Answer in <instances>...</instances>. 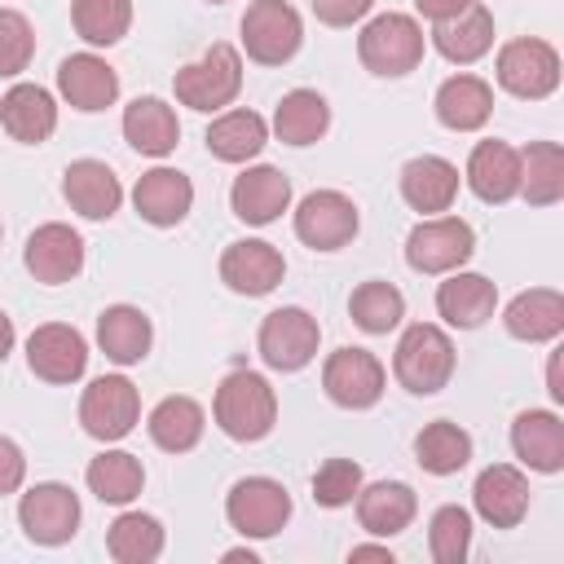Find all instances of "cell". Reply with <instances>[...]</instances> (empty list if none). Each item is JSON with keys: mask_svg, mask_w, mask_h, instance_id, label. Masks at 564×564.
Segmentation results:
<instances>
[{"mask_svg": "<svg viewBox=\"0 0 564 564\" xmlns=\"http://www.w3.org/2000/svg\"><path fill=\"white\" fill-rule=\"evenodd\" d=\"M212 419L229 441H264L278 423V392L256 370H229L212 397Z\"/></svg>", "mask_w": 564, "mask_h": 564, "instance_id": "1", "label": "cell"}, {"mask_svg": "<svg viewBox=\"0 0 564 564\" xmlns=\"http://www.w3.org/2000/svg\"><path fill=\"white\" fill-rule=\"evenodd\" d=\"M454 339L432 326V322H414L405 326V335L397 339V352H392V375L405 392L414 397H436L449 379H454Z\"/></svg>", "mask_w": 564, "mask_h": 564, "instance_id": "2", "label": "cell"}, {"mask_svg": "<svg viewBox=\"0 0 564 564\" xmlns=\"http://www.w3.org/2000/svg\"><path fill=\"white\" fill-rule=\"evenodd\" d=\"M238 88H242V57L225 40H216L198 62H189V66H181L172 75L176 101L189 106V110H198V115H216V110L234 106Z\"/></svg>", "mask_w": 564, "mask_h": 564, "instance_id": "3", "label": "cell"}, {"mask_svg": "<svg viewBox=\"0 0 564 564\" xmlns=\"http://www.w3.org/2000/svg\"><path fill=\"white\" fill-rule=\"evenodd\" d=\"M357 57L379 79H401L423 62V26L410 13H379L357 35Z\"/></svg>", "mask_w": 564, "mask_h": 564, "instance_id": "4", "label": "cell"}, {"mask_svg": "<svg viewBox=\"0 0 564 564\" xmlns=\"http://www.w3.org/2000/svg\"><path fill=\"white\" fill-rule=\"evenodd\" d=\"M494 75H498L502 93H511L520 101H542L560 88V53H555V44H546L538 35H516L498 48Z\"/></svg>", "mask_w": 564, "mask_h": 564, "instance_id": "5", "label": "cell"}, {"mask_svg": "<svg viewBox=\"0 0 564 564\" xmlns=\"http://www.w3.org/2000/svg\"><path fill=\"white\" fill-rule=\"evenodd\" d=\"M317 344H322V326L308 308L300 304H282L273 313H264L260 322V335H256V348H260V361L278 375H295L304 370L313 357H317Z\"/></svg>", "mask_w": 564, "mask_h": 564, "instance_id": "6", "label": "cell"}, {"mask_svg": "<svg viewBox=\"0 0 564 564\" xmlns=\"http://www.w3.org/2000/svg\"><path fill=\"white\" fill-rule=\"evenodd\" d=\"M476 256V229L463 216H427L405 238V264L414 273H454Z\"/></svg>", "mask_w": 564, "mask_h": 564, "instance_id": "7", "label": "cell"}, {"mask_svg": "<svg viewBox=\"0 0 564 564\" xmlns=\"http://www.w3.org/2000/svg\"><path fill=\"white\" fill-rule=\"evenodd\" d=\"M238 31H242V48L256 66H282L304 44V22L286 0H251Z\"/></svg>", "mask_w": 564, "mask_h": 564, "instance_id": "8", "label": "cell"}, {"mask_svg": "<svg viewBox=\"0 0 564 564\" xmlns=\"http://www.w3.org/2000/svg\"><path fill=\"white\" fill-rule=\"evenodd\" d=\"M137 419H141V397L128 375H97L79 397V427L101 445L123 441L137 427Z\"/></svg>", "mask_w": 564, "mask_h": 564, "instance_id": "9", "label": "cell"}, {"mask_svg": "<svg viewBox=\"0 0 564 564\" xmlns=\"http://www.w3.org/2000/svg\"><path fill=\"white\" fill-rule=\"evenodd\" d=\"M225 520L242 538H273L291 520V494L273 476H242L225 498Z\"/></svg>", "mask_w": 564, "mask_h": 564, "instance_id": "10", "label": "cell"}, {"mask_svg": "<svg viewBox=\"0 0 564 564\" xmlns=\"http://www.w3.org/2000/svg\"><path fill=\"white\" fill-rule=\"evenodd\" d=\"M79 498L70 485H57V480H44V485H31L18 502V524L22 533L35 542V546H62L79 533Z\"/></svg>", "mask_w": 564, "mask_h": 564, "instance_id": "11", "label": "cell"}, {"mask_svg": "<svg viewBox=\"0 0 564 564\" xmlns=\"http://www.w3.org/2000/svg\"><path fill=\"white\" fill-rule=\"evenodd\" d=\"M357 229H361L357 203L339 189H313L295 207V238L313 251H339L357 238Z\"/></svg>", "mask_w": 564, "mask_h": 564, "instance_id": "12", "label": "cell"}, {"mask_svg": "<svg viewBox=\"0 0 564 564\" xmlns=\"http://www.w3.org/2000/svg\"><path fill=\"white\" fill-rule=\"evenodd\" d=\"M383 383H388V370L366 348H335L322 361V388H326V397L339 410H370V405H379Z\"/></svg>", "mask_w": 564, "mask_h": 564, "instance_id": "13", "label": "cell"}, {"mask_svg": "<svg viewBox=\"0 0 564 564\" xmlns=\"http://www.w3.org/2000/svg\"><path fill=\"white\" fill-rule=\"evenodd\" d=\"M26 366L44 383H75L88 370V339L66 322H44L26 339Z\"/></svg>", "mask_w": 564, "mask_h": 564, "instance_id": "14", "label": "cell"}, {"mask_svg": "<svg viewBox=\"0 0 564 564\" xmlns=\"http://www.w3.org/2000/svg\"><path fill=\"white\" fill-rule=\"evenodd\" d=\"M286 273V260L273 242L264 238H238L220 251V282L234 291V295H269Z\"/></svg>", "mask_w": 564, "mask_h": 564, "instance_id": "15", "label": "cell"}, {"mask_svg": "<svg viewBox=\"0 0 564 564\" xmlns=\"http://www.w3.org/2000/svg\"><path fill=\"white\" fill-rule=\"evenodd\" d=\"M22 264H26V273H31L35 282L62 286V282L79 278V269H84V238H79L70 225L48 220V225H40V229L26 238Z\"/></svg>", "mask_w": 564, "mask_h": 564, "instance_id": "16", "label": "cell"}, {"mask_svg": "<svg viewBox=\"0 0 564 564\" xmlns=\"http://www.w3.org/2000/svg\"><path fill=\"white\" fill-rule=\"evenodd\" d=\"M471 507L489 529H516L529 516V476L511 463H489L471 485Z\"/></svg>", "mask_w": 564, "mask_h": 564, "instance_id": "17", "label": "cell"}, {"mask_svg": "<svg viewBox=\"0 0 564 564\" xmlns=\"http://www.w3.org/2000/svg\"><path fill=\"white\" fill-rule=\"evenodd\" d=\"M57 93L70 110L97 115L119 101V70L97 53H70L57 66Z\"/></svg>", "mask_w": 564, "mask_h": 564, "instance_id": "18", "label": "cell"}, {"mask_svg": "<svg viewBox=\"0 0 564 564\" xmlns=\"http://www.w3.org/2000/svg\"><path fill=\"white\" fill-rule=\"evenodd\" d=\"M229 207L242 225H273L291 207V176L273 163H256L229 185Z\"/></svg>", "mask_w": 564, "mask_h": 564, "instance_id": "19", "label": "cell"}, {"mask_svg": "<svg viewBox=\"0 0 564 564\" xmlns=\"http://www.w3.org/2000/svg\"><path fill=\"white\" fill-rule=\"evenodd\" d=\"M132 207H137V216H141L145 225L172 229V225H181V220L189 216V207H194V185H189V176L176 172V167H150V172H141L137 185H132Z\"/></svg>", "mask_w": 564, "mask_h": 564, "instance_id": "20", "label": "cell"}, {"mask_svg": "<svg viewBox=\"0 0 564 564\" xmlns=\"http://www.w3.org/2000/svg\"><path fill=\"white\" fill-rule=\"evenodd\" d=\"M467 189L480 198V203H511L520 194V150L489 137V141H476L471 154H467Z\"/></svg>", "mask_w": 564, "mask_h": 564, "instance_id": "21", "label": "cell"}, {"mask_svg": "<svg viewBox=\"0 0 564 564\" xmlns=\"http://www.w3.org/2000/svg\"><path fill=\"white\" fill-rule=\"evenodd\" d=\"M62 198L84 220H110L119 212V203H123V185L110 172V163H101V159H75L62 172Z\"/></svg>", "mask_w": 564, "mask_h": 564, "instance_id": "22", "label": "cell"}, {"mask_svg": "<svg viewBox=\"0 0 564 564\" xmlns=\"http://www.w3.org/2000/svg\"><path fill=\"white\" fill-rule=\"evenodd\" d=\"M357 520L370 538H397L419 516V494L405 480H375L357 489Z\"/></svg>", "mask_w": 564, "mask_h": 564, "instance_id": "23", "label": "cell"}, {"mask_svg": "<svg viewBox=\"0 0 564 564\" xmlns=\"http://www.w3.org/2000/svg\"><path fill=\"white\" fill-rule=\"evenodd\" d=\"M498 308V286L485 273H463L454 269L441 286H436V313L445 317V326L454 330H476L494 317Z\"/></svg>", "mask_w": 564, "mask_h": 564, "instance_id": "24", "label": "cell"}, {"mask_svg": "<svg viewBox=\"0 0 564 564\" xmlns=\"http://www.w3.org/2000/svg\"><path fill=\"white\" fill-rule=\"evenodd\" d=\"M511 449L529 471L555 476L564 467V423L555 410H520L511 423Z\"/></svg>", "mask_w": 564, "mask_h": 564, "instance_id": "25", "label": "cell"}, {"mask_svg": "<svg viewBox=\"0 0 564 564\" xmlns=\"http://www.w3.org/2000/svg\"><path fill=\"white\" fill-rule=\"evenodd\" d=\"M0 128L22 141V145H40L53 137L57 128V101L48 88L40 84H13L4 97H0Z\"/></svg>", "mask_w": 564, "mask_h": 564, "instance_id": "26", "label": "cell"}, {"mask_svg": "<svg viewBox=\"0 0 564 564\" xmlns=\"http://www.w3.org/2000/svg\"><path fill=\"white\" fill-rule=\"evenodd\" d=\"M401 198L423 212V216H441L454 207L458 198V167L441 154H419L401 167Z\"/></svg>", "mask_w": 564, "mask_h": 564, "instance_id": "27", "label": "cell"}, {"mask_svg": "<svg viewBox=\"0 0 564 564\" xmlns=\"http://www.w3.org/2000/svg\"><path fill=\"white\" fill-rule=\"evenodd\" d=\"M502 326L511 339L520 344H551L564 330V295L555 286H533L520 291L507 308H502Z\"/></svg>", "mask_w": 564, "mask_h": 564, "instance_id": "28", "label": "cell"}, {"mask_svg": "<svg viewBox=\"0 0 564 564\" xmlns=\"http://www.w3.org/2000/svg\"><path fill=\"white\" fill-rule=\"evenodd\" d=\"M154 344V326L137 304H110L97 317V348L106 352V361L115 366H137L150 357Z\"/></svg>", "mask_w": 564, "mask_h": 564, "instance_id": "29", "label": "cell"}, {"mask_svg": "<svg viewBox=\"0 0 564 564\" xmlns=\"http://www.w3.org/2000/svg\"><path fill=\"white\" fill-rule=\"evenodd\" d=\"M432 44H436V53L445 62L471 66V62H480L494 48V13L480 0H471L463 13H454V18L432 26Z\"/></svg>", "mask_w": 564, "mask_h": 564, "instance_id": "30", "label": "cell"}, {"mask_svg": "<svg viewBox=\"0 0 564 564\" xmlns=\"http://www.w3.org/2000/svg\"><path fill=\"white\" fill-rule=\"evenodd\" d=\"M123 141L145 159H163L181 141V119L163 97H137L123 106Z\"/></svg>", "mask_w": 564, "mask_h": 564, "instance_id": "31", "label": "cell"}, {"mask_svg": "<svg viewBox=\"0 0 564 564\" xmlns=\"http://www.w3.org/2000/svg\"><path fill=\"white\" fill-rule=\"evenodd\" d=\"M432 106H436V119L449 132H476L494 115V88L480 75H449L436 88V101Z\"/></svg>", "mask_w": 564, "mask_h": 564, "instance_id": "32", "label": "cell"}, {"mask_svg": "<svg viewBox=\"0 0 564 564\" xmlns=\"http://www.w3.org/2000/svg\"><path fill=\"white\" fill-rule=\"evenodd\" d=\"M203 427L207 414L194 397H163L145 419V432L163 454H189L203 441Z\"/></svg>", "mask_w": 564, "mask_h": 564, "instance_id": "33", "label": "cell"}, {"mask_svg": "<svg viewBox=\"0 0 564 564\" xmlns=\"http://www.w3.org/2000/svg\"><path fill=\"white\" fill-rule=\"evenodd\" d=\"M330 128V106L313 88H291L273 110V132L282 145H313Z\"/></svg>", "mask_w": 564, "mask_h": 564, "instance_id": "34", "label": "cell"}, {"mask_svg": "<svg viewBox=\"0 0 564 564\" xmlns=\"http://www.w3.org/2000/svg\"><path fill=\"white\" fill-rule=\"evenodd\" d=\"M203 141H207L212 159H220V163H247V159H256L264 150L269 123L256 110H225V115L212 119V128H207Z\"/></svg>", "mask_w": 564, "mask_h": 564, "instance_id": "35", "label": "cell"}, {"mask_svg": "<svg viewBox=\"0 0 564 564\" xmlns=\"http://www.w3.org/2000/svg\"><path fill=\"white\" fill-rule=\"evenodd\" d=\"M414 463L427 471V476H454L471 463V436L467 427L449 423V419H432L419 427L414 436Z\"/></svg>", "mask_w": 564, "mask_h": 564, "instance_id": "36", "label": "cell"}, {"mask_svg": "<svg viewBox=\"0 0 564 564\" xmlns=\"http://www.w3.org/2000/svg\"><path fill=\"white\" fill-rule=\"evenodd\" d=\"M520 194L529 207H555L564 198V150L555 141H529L520 150Z\"/></svg>", "mask_w": 564, "mask_h": 564, "instance_id": "37", "label": "cell"}, {"mask_svg": "<svg viewBox=\"0 0 564 564\" xmlns=\"http://www.w3.org/2000/svg\"><path fill=\"white\" fill-rule=\"evenodd\" d=\"M84 480H88L93 498H101V502H110V507H128V502L141 494V485H145V467H141V458L128 454V449H101V454L88 463Z\"/></svg>", "mask_w": 564, "mask_h": 564, "instance_id": "38", "label": "cell"}, {"mask_svg": "<svg viewBox=\"0 0 564 564\" xmlns=\"http://www.w3.org/2000/svg\"><path fill=\"white\" fill-rule=\"evenodd\" d=\"M106 551L119 564H154L163 555V524L145 511H123L106 529Z\"/></svg>", "mask_w": 564, "mask_h": 564, "instance_id": "39", "label": "cell"}, {"mask_svg": "<svg viewBox=\"0 0 564 564\" xmlns=\"http://www.w3.org/2000/svg\"><path fill=\"white\" fill-rule=\"evenodd\" d=\"M348 317H352V326L366 330V335H388V330H397L401 317H405V295H401L392 282L370 278V282H361V286L348 295Z\"/></svg>", "mask_w": 564, "mask_h": 564, "instance_id": "40", "label": "cell"}, {"mask_svg": "<svg viewBox=\"0 0 564 564\" xmlns=\"http://www.w3.org/2000/svg\"><path fill=\"white\" fill-rule=\"evenodd\" d=\"M70 26L84 44L110 48L132 26V0H70Z\"/></svg>", "mask_w": 564, "mask_h": 564, "instance_id": "41", "label": "cell"}, {"mask_svg": "<svg viewBox=\"0 0 564 564\" xmlns=\"http://www.w3.org/2000/svg\"><path fill=\"white\" fill-rule=\"evenodd\" d=\"M427 551L436 564H463L471 551V511L458 502H445L427 520Z\"/></svg>", "mask_w": 564, "mask_h": 564, "instance_id": "42", "label": "cell"}, {"mask_svg": "<svg viewBox=\"0 0 564 564\" xmlns=\"http://www.w3.org/2000/svg\"><path fill=\"white\" fill-rule=\"evenodd\" d=\"M35 57V31L26 13L0 9V79H18Z\"/></svg>", "mask_w": 564, "mask_h": 564, "instance_id": "43", "label": "cell"}, {"mask_svg": "<svg viewBox=\"0 0 564 564\" xmlns=\"http://www.w3.org/2000/svg\"><path fill=\"white\" fill-rule=\"evenodd\" d=\"M361 489V467L352 458H326L317 471H313V502L317 507H348Z\"/></svg>", "mask_w": 564, "mask_h": 564, "instance_id": "44", "label": "cell"}, {"mask_svg": "<svg viewBox=\"0 0 564 564\" xmlns=\"http://www.w3.org/2000/svg\"><path fill=\"white\" fill-rule=\"evenodd\" d=\"M313 4V18L326 22V26H352L370 13L375 0H308Z\"/></svg>", "mask_w": 564, "mask_h": 564, "instance_id": "45", "label": "cell"}, {"mask_svg": "<svg viewBox=\"0 0 564 564\" xmlns=\"http://www.w3.org/2000/svg\"><path fill=\"white\" fill-rule=\"evenodd\" d=\"M22 480H26V458H22V449H18V441L0 436V498H4V494H18Z\"/></svg>", "mask_w": 564, "mask_h": 564, "instance_id": "46", "label": "cell"}, {"mask_svg": "<svg viewBox=\"0 0 564 564\" xmlns=\"http://www.w3.org/2000/svg\"><path fill=\"white\" fill-rule=\"evenodd\" d=\"M471 0H414V9L423 13V18H432V22H445V18H454V13H463Z\"/></svg>", "mask_w": 564, "mask_h": 564, "instance_id": "47", "label": "cell"}, {"mask_svg": "<svg viewBox=\"0 0 564 564\" xmlns=\"http://www.w3.org/2000/svg\"><path fill=\"white\" fill-rule=\"evenodd\" d=\"M13 339H18V330H13V317L0 308V361L13 352Z\"/></svg>", "mask_w": 564, "mask_h": 564, "instance_id": "48", "label": "cell"}, {"mask_svg": "<svg viewBox=\"0 0 564 564\" xmlns=\"http://www.w3.org/2000/svg\"><path fill=\"white\" fill-rule=\"evenodd\" d=\"M348 560H352V564H357V560H383V564H392V551H388V546H352Z\"/></svg>", "mask_w": 564, "mask_h": 564, "instance_id": "49", "label": "cell"}, {"mask_svg": "<svg viewBox=\"0 0 564 564\" xmlns=\"http://www.w3.org/2000/svg\"><path fill=\"white\" fill-rule=\"evenodd\" d=\"M546 388H551L555 401H564V388H560V357H551V366H546Z\"/></svg>", "mask_w": 564, "mask_h": 564, "instance_id": "50", "label": "cell"}, {"mask_svg": "<svg viewBox=\"0 0 564 564\" xmlns=\"http://www.w3.org/2000/svg\"><path fill=\"white\" fill-rule=\"evenodd\" d=\"M225 560L234 564V560H247V564H256V551H247V546H238V551H225Z\"/></svg>", "mask_w": 564, "mask_h": 564, "instance_id": "51", "label": "cell"}, {"mask_svg": "<svg viewBox=\"0 0 564 564\" xmlns=\"http://www.w3.org/2000/svg\"><path fill=\"white\" fill-rule=\"evenodd\" d=\"M207 4H225V0H207Z\"/></svg>", "mask_w": 564, "mask_h": 564, "instance_id": "52", "label": "cell"}, {"mask_svg": "<svg viewBox=\"0 0 564 564\" xmlns=\"http://www.w3.org/2000/svg\"><path fill=\"white\" fill-rule=\"evenodd\" d=\"M0 234H4V229H0Z\"/></svg>", "mask_w": 564, "mask_h": 564, "instance_id": "53", "label": "cell"}]
</instances>
